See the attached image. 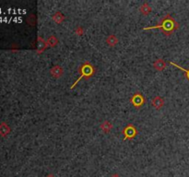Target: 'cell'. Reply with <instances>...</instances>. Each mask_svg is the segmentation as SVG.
Returning <instances> with one entry per match:
<instances>
[{
  "mask_svg": "<svg viewBox=\"0 0 189 177\" xmlns=\"http://www.w3.org/2000/svg\"><path fill=\"white\" fill-rule=\"evenodd\" d=\"M151 103H152V106L154 108H156V109H161L162 106H163V103H164V101H163V99L162 98H161L160 96H157V97H155V98H153L152 99V101H151Z\"/></svg>",
  "mask_w": 189,
  "mask_h": 177,
  "instance_id": "8992f818",
  "label": "cell"
},
{
  "mask_svg": "<svg viewBox=\"0 0 189 177\" xmlns=\"http://www.w3.org/2000/svg\"><path fill=\"white\" fill-rule=\"evenodd\" d=\"M156 28H160L162 30V31L169 35L171 34L176 28H177V23L174 21V20L173 18L170 16V15H167L165 18H163V20L161 21V24L160 25H157L155 27H148V28H145V30H150V29H156Z\"/></svg>",
  "mask_w": 189,
  "mask_h": 177,
  "instance_id": "6da1fadb",
  "label": "cell"
},
{
  "mask_svg": "<svg viewBox=\"0 0 189 177\" xmlns=\"http://www.w3.org/2000/svg\"><path fill=\"white\" fill-rule=\"evenodd\" d=\"M112 124L109 123V122H104L103 123L102 125H101V128L103 131H104L105 133H108L111 129H112Z\"/></svg>",
  "mask_w": 189,
  "mask_h": 177,
  "instance_id": "9c48e42d",
  "label": "cell"
},
{
  "mask_svg": "<svg viewBox=\"0 0 189 177\" xmlns=\"http://www.w3.org/2000/svg\"><path fill=\"white\" fill-rule=\"evenodd\" d=\"M57 43V40L54 36H50L48 41H47V44L51 45V46H55V44Z\"/></svg>",
  "mask_w": 189,
  "mask_h": 177,
  "instance_id": "7c38bea8",
  "label": "cell"
},
{
  "mask_svg": "<svg viewBox=\"0 0 189 177\" xmlns=\"http://www.w3.org/2000/svg\"><path fill=\"white\" fill-rule=\"evenodd\" d=\"M124 135H125V138H133L136 135H137V130L134 127V126L132 125H128L125 129H124Z\"/></svg>",
  "mask_w": 189,
  "mask_h": 177,
  "instance_id": "277c9868",
  "label": "cell"
},
{
  "mask_svg": "<svg viewBox=\"0 0 189 177\" xmlns=\"http://www.w3.org/2000/svg\"><path fill=\"white\" fill-rule=\"evenodd\" d=\"M150 7L148 6V4L147 3H144L141 7H140V12L143 14V15H148L149 12H150Z\"/></svg>",
  "mask_w": 189,
  "mask_h": 177,
  "instance_id": "30bf717a",
  "label": "cell"
},
{
  "mask_svg": "<svg viewBox=\"0 0 189 177\" xmlns=\"http://www.w3.org/2000/svg\"><path fill=\"white\" fill-rule=\"evenodd\" d=\"M153 66H154V67L156 69L160 70V71H161V70H163L165 68V66H166L165 62L162 59H158L157 61H155L154 64H153Z\"/></svg>",
  "mask_w": 189,
  "mask_h": 177,
  "instance_id": "ba28073f",
  "label": "cell"
},
{
  "mask_svg": "<svg viewBox=\"0 0 189 177\" xmlns=\"http://www.w3.org/2000/svg\"><path fill=\"white\" fill-rule=\"evenodd\" d=\"M131 102L135 107H141L145 102V98L142 96L141 93H136L132 96L131 98Z\"/></svg>",
  "mask_w": 189,
  "mask_h": 177,
  "instance_id": "3957f363",
  "label": "cell"
},
{
  "mask_svg": "<svg viewBox=\"0 0 189 177\" xmlns=\"http://www.w3.org/2000/svg\"><path fill=\"white\" fill-rule=\"evenodd\" d=\"M53 20L56 22V23H61L64 20V17L63 15L60 13V12H57V13H55L54 16H53Z\"/></svg>",
  "mask_w": 189,
  "mask_h": 177,
  "instance_id": "8fae6325",
  "label": "cell"
},
{
  "mask_svg": "<svg viewBox=\"0 0 189 177\" xmlns=\"http://www.w3.org/2000/svg\"><path fill=\"white\" fill-rule=\"evenodd\" d=\"M106 43L110 46H115L118 43V39L116 35H109L106 39Z\"/></svg>",
  "mask_w": 189,
  "mask_h": 177,
  "instance_id": "52a82bcc",
  "label": "cell"
},
{
  "mask_svg": "<svg viewBox=\"0 0 189 177\" xmlns=\"http://www.w3.org/2000/svg\"><path fill=\"white\" fill-rule=\"evenodd\" d=\"M77 31H78V34H79V35H80V34L82 33L83 30H82V28H78V29H77Z\"/></svg>",
  "mask_w": 189,
  "mask_h": 177,
  "instance_id": "5bb4252c",
  "label": "cell"
},
{
  "mask_svg": "<svg viewBox=\"0 0 189 177\" xmlns=\"http://www.w3.org/2000/svg\"><path fill=\"white\" fill-rule=\"evenodd\" d=\"M80 77L78 79L77 81H76V82L71 86V88H73L76 85H77V83H78L81 79H83V78L88 79V78H90V77H91V76L93 75V73H94L93 66L90 65L89 62L84 63V64L80 66Z\"/></svg>",
  "mask_w": 189,
  "mask_h": 177,
  "instance_id": "7a4b0ae2",
  "label": "cell"
},
{
  "mask_svg": "<svg viewBox=\"0 0 189 177\" xmlns=\"http://www.w3.org/2000/svg\"><path fill=\"white\" fill-rule=\"evenodd\" d=\"M171 64H172V65H174V66H177L178 68L182 69V70H183V71H184V72H185V73H186V78H187V79H189V70H185V69L182 68V67H181L180 66H178V65H176V64H174V63H171Z\"/></svg>",
  "mask_w": 189,
  "mask_h": 177,
  "instance_id": "4fadbf2b",
  "label": "cell"
},
{
  "mask_svg": "<svg viewBox=\"0 0 189 177\" xmlns=\"http://www.w3.org/2000/svg\"><path fill=\"white\" fill-rule=\"evenodd\" d=\"M50 73H51V75H52L54 78L58 79V78H60V77L63 75V69H62L61 66H54V67L51 68Z\"/></svg>",
  "mask_w": 189,
  "mask_h": 177,
  "instance_id": "5b68a950",
  "label": "cell"
}]
</instances>
